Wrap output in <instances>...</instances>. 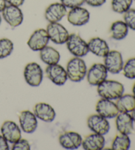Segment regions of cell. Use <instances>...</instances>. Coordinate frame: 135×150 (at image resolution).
<instances>
[{"label":"cell","mask_w":135,"mask_h":150,"mask_svg":"<svg viewBox=\"0 0 135 150\" xmlns=\"http://www.w3.org/2000/svg\"><path fill=\"white\" fill-rule=\"evenodd\" d=\"M96 111L100 116L105 118H113L118 115L119 111L116 103L107 99H100L96 105Z\"/></svg>","instance_id":"cell-11"},{"label":"cell","mask_w":135,"mask_h":150,"mask_svg":"<svg viewBox=\"0 0 135 150\" xmlns=\"http://www.w3.org/2000/svg\"><path fill=\"white\" fill-rule=\"evenodd\" d=\"M33 111L36 118L46 122H53L56 116L54 108L46 103H38L36 104Z\"/></svg>","instance_id":"cell-18"},{"label":"cell","mask_w":135,"mask_h":150,"mask_svg":"<svg viewBox=\"0 0 135 150\" xmlns=\"http://www.w3.org/2000/svg\"><path fill=\"white\" fill-rule=\"evenodd\" d=\"M129 33V27L124 21H116L113 22L110 27L111 38L116 40L124 39Z\"/></svg>","instance_id":"cell-24"},{"label":"cell","mask_w":135,"mask_h":150,"mask_svg":"<svg viewBox=\"0 0 135 150\" xmlns=\"http://www.w3.org/2000/svg\"><path fill=\"white\" fill-rule=\"evenodd\" d=\"M88 127L94 133L105 135L110 131V125L107 118L98 114L90 115L87 119Z\"/></svg>","instance_id":"cell-9"},{"label":"cell","mask_w":135,"mask_h":150,"mask_svg":"<svg viewBox=\"0 0 135 150\" xmlns=\"http://www.w3.org/2000/svg\"><path fill=\"white\" fill-rule=\"evenodd\" d=\"M6 3L11 6L20 7L24 4L25 0H6Z\"/></svg>","instance_id":"cell-34"},{"label":"cell","mask_w":135,"mask_h":150,"mask_svg":"<svg viewBox=\"0 0 135 150\" xmlns=\"http://www.w3.org/2000/svg\"><path fill=\"white\" fill-rule=\"evenodd\" d=\"M40 57L44 63L49 65L58 64L60 59L59 52L51 46H46L40 51Z\"/></svg>","instance_id":"cell-22"},{"label":"cell","mask_w":135,"mask_h":150,"mask_svg":"<svg viewBox=\"0 0 135 150\" xmlns=\"http://www.w3.org/2000/svg\"><path fill=\"white\" fill-rule=\"evenodd\" d=\"M9 147L7 141L2 135H0V150H9Z\"/></svg>","instance_id":"cell-33"},{"label":"cell","mask_w":135,"mask_h":150,"mask_svg":"<svg viewBox=\"0 0 135 150\" xmlns=\"http://www.w3.org/2000/svg\"><path fill=\"white\" fill-rule=\"evenodd\" d=\"M19 120L20 128L25 133H33L37 128V118L34 112L30 110H26L21 111L19 115Z\"/></svg>","instance_id":"cell-16"},{"label":"cell","mask_w":135,"mask_h":150,"mask_svg":"<svg viewBox=\"0 0 135 150\" xmlns=\"http://www.w3.org/2000/svg\"><path fill=\"white\" fill-rule=\"evenodd\" d=\"M4 20L11 27H17L22 24L23 21V13L19 7L8 5L2 11Z\"/></svg>","instance_id":"cell-13"},{"label":"cell","mask_w":135,"mask_h":150,"mask_svg":"<svg viewBox=\"0 0 135 150\" xmlns=\"http://www.w3.org/2000/svg\"><path fill=\"white\" fill-rule=\"evenodd\" d=\"M49 40L50 38L46 30L44 28H38L31 35L27 45L33 51H40L48 46Z\"/></svg>","instance_id":"cell-8"},{"label":"cell","mask_w":135,"mask_h":150,"mask_svg":"<svg viewBox=\"0 0 135 150\" xmlns=\"http://www.w3.org/2000/svg\"><path fill=\"white\" fill-rule=\"evenodd\" d=\"M82 138L80 134L73 131H66L59 136V142L66 149H77L82 145Z\"/></svg>","instance_id":"cell-10"},{"label":"cell","mask_w":135,"mask_h":150,"mask_svg":"<svg viewBox=\"0 0 135 150\" xmlns=\"http://www.w3.org/2000/svg\"><path fill=\"white\" fill-rule=\"evenodd\" d=\"M7 6V3L6 0H0V12L3 11L5 7Z\"/></svg>","instance_id":"cell-35"},{"label":"cell","mask_w":135,"mask_h":150,"mask_svg":"<svg viewBox=\"0 0 135 150\" xmlns=\"http://www.w3.org/2000/svg\"><path fill=\"white\" fill-rule=\"evenodd\" d=\"M103 58L104 66L108 72L112 74H117L123 70L124 62L120 52L110 50Z\"/></svg>","instance_id":"cell-5"},{"label":"cell","mask_w":135,"mask_h":150,"mask_svg":"<svg viewBox=\"0 0 135 150\" xmlns=\"http://www.w3.org/2000/svg\"><path fill=\"white\" fill-rule=\"evenodd\" d=\"M133 1H135V0H133Z\"/></svg>","instance_id":"cell-39"},{"label":"cell","mask_w":135,"mask_h":150,"mask_svg":"<svg viewBox=\"0 0 135 150\" xmlns=\"http://www.w3.org/2000/svg\"><path fill=\"white\" fill-rule=\"evenodd\" d=\"M132 93H133V95H134V96L135 97V83H134L133 86H132Z\"/></svg>","instance_id":"cell-37"},{"label":"cell","mask_w":135,"mask_h":150,"mask_svg":"<svg viewBox=\"0 0 135 150\" xmlns=\"http://www.w3.org/2000/svg\"><path fill=\"white\" fill-rule=\"evenodd\" d=\"M133 2V0H111V8L117 13H124L129 9Z\"/></svg>","instance_id":"cell-26"},{"label":"cell","mask_w":135,"mask_h":150,"mask_svg":"<svg viewBox=\"0 0 135 150\" xmlns=\"http://www.w3.org/2000/svg\"><path fill=\"white\" fill-rule=\"evenodd\" d=\"M46 31L50 40L56 45H63L66 43L69 37L68 30L59 23H49Z\"/></svg>","instance_id":"cell-6"},{"label":"cell","mask_w":135,"mask_h":150,"mask_svg":"<svg viewBox=\"0 0 135 150\" xmlns=\"http://www.w3.org/2000/svg\"><path fill=\"white\" fill-rule=\"evenodd\" d=\"M131 147V139L129 135L119 133L113 139L111 149L113 150H128Z\"/></svg>","instance_id":"cell-25"},{"label":"cell","mask_w":135,"mask_h":150,"mask_svg":"<svg viewBox=\"0 0 135 150\" xmlns=\"http://www.w3.org/2000/svg\"><path fill=\"white\" fill-rule=\"evenodd\" d=\"M115 103L119 112H131L135 109V97L131 94H124L117 99Z\"/></svg>","instance_id":"cell-23"},{"label":"cell","mask_w":135,"mask_h":150,"mask_svg":"<svg viewBox=\"0 0 135 150\" xmlns=\"http://www.w3.org/2000/svg\"><path fill=\"white\" fill-rule=\"evenodd\" d=\"M97 91L100 96L109 100H117L124 91L123 85L115 80H105L98 85Z\"/></svg>","instance_id":"cell-1"},{"label":"cell","mask_w":135,"mask_h":150,"mask_svg":"<svg viewBox=\"0 0 135 150\" xmlns=\"http://www.w3.org/2000/svg\"><path fill=\"white\" fill-rule=\"evenodd\" d=\"M124 76L129 79H135V57L127 60L123 65V70Z\"/></svg>","instance_id":"cell-28"},{"label":"cell","mask_w":135,"mask_h":150,"mask_svg":"<svg viewBox=\"0 0 135 150\" xmlns=\"http://www.w3.org/2000/svg\"><path fill=\"white\" fill-rule=\"evenodd\" d=\"M106 0H84V3L92 7H100L105 3Z\"/></svg>","instance_id":"cell-32"},{"label":"cell","mask_w":135,"mask_h":150,"mask_svg":"<svg viewBox=\"0 0 135 150\" xmlns=\"http://www.w3.org/2000/svg\"><path fill=\"white\" fill-rule=\"evenodd\" d=\"M67 20L71 25L80 27L87 24L90 20V13L81 6L71 9L67 13Z\"/></svg>","instance_id":"cell-14"},{"label":"cell","mask_w":135,"mask_h":150,"mask_svg":"<svg viewBox=\"0 0 135 150\" xmlns=\"http://www.w3.org/2000/svg\"><path fill=\"white\" fill-rule=\"evenodd\" d=\"M131 115L132 118V120H133V122L135 123V109L132 111Z\"/></svg>","instance_id":"cell-36"},{"label":"cell","mask_w":135,"mask_h":150,"mask_svg":"<svg viewBox=\"0 0 135 150\" xmlns=\"http://www.w3.org/2000/svg\"><path fill=\"white\" fill-rule=\"evenodd\" d=\"M1 132L6 140L11 144H14L21 138L20 129L13 121H5L1 127Z\"/></svg>","instance_id":"cell-15"},{"label":"cell","mask_w":135,"mask_h":150,"mask_svg":"<svg viewBox=\"0 0 135 150\" xmlns=\"http://www.w3.org/2000/svg\"><path fill=\"white\" fill-rule=\"evenodd\" d=\"M123 14L124 22L129 28L135 31V9H129Z\"/></svg>","instance_id":"cell-29"},{"label":"cell","mask_w":135,"mask_h":150,"mask_svg":"<svg viewBox=\"0 0 135 150\" xmlns=\"http://www.w3.org/2000/svg\"><path fill=\"white\" fill-rule=\"evenodd\" d=\"M116 128L119 133L130 135L134 132V122L128 112H119L115 119Z\"/></svg>","instance_id":"cell-17"},{"label":"cell","mask_w":135,"mask_h":150,"mask_svg":"<svg viewBox=\"0 0 135 150\" xmlns=\"http://www.w3.org/2000/svg\"><path fill=\"white\" fill-rule=\"evenodd\" d=\"M61 3L66 8L72 9L75 7H80L84 3V0H60Z\"/></svg>","instance_id":"cell-31"},{"label":"cell","mask_w":135,"mask_h":150,"mask_svg":"<svg viewBox=\"0 0 135 150\" xmlns=\"http://www.w3.org/2000/svg\"><path fill=\"white\" fill-rule=\"evenodd\" d=\"M66 45L69 51L75 57L81 58L86 56L89 52L88 43L79 35L75 33L69 35L66 42Z\"/></svg>","instance_id":"cell-3"},{"label":"cell","mask_w":135,"mask_h":150,"mask_svg":"<svg viewBox=\"0 0 135 150\" xmlns=\"http://www.w3.org/2000/svg\"><path fill=\"white\" fill-rule=\"evenodd\" d=\"M89 52L98 57H104L110 51V47L105 40L99 37H94L88 42Z\"/></svg>","instance_id":"cell-21"},{"label":"cell","mask_w":135,"mask_h":150,"mask_svg":"<svg viewBox=\"0 0 135 150\" xmlns=\"http://www.w3.org/2000/svg\"><path fill=\"white\" fill-rule=\"evenodd\" d=\"M1 15H0V25H1Z\"/></svg>","instance_id":"cell-38"},{"label":"cell","mask_w":135,"mask_h":150,"mask_svg":"<svg viewBox=\"0 0 135 150\" xmlns=\"http://www.w3.org/2000/svg\"><path fill=\"white\" fill-rule=\"evenodd\" d=\"M12 150H30V145L27 139H19L15 143L13 144Z\"/></svg>","instance_id":"cell-30"},{"label":"cell","mask_w":135,"mask_h":150,"mask_svg":"<svg viewBox=\"0 0 135 150\" xmlns=\"http://www.w3.org/2000/svg\"><path fill=\"white\" fill-rule=\"evenodd\" d=\"M67 13V8L61 3L50 4L45 11V18L49 23H59Z\"/></svg>","instance_id":"cell-19"},{"label":"cell","mask_w":135,"mask_h":150,"mask_svg":"<svg viewBox=\"0 0 135 150\" xmlns=\"http://www.w3.org/2000/svg\"><path fill=\"white\" fill-rule=\"evenodd\" d=\"M14 45L12 41L7 38L0 39V59L9 56L12 53Z\"/></svg>","instance_id":"cell-27"},{"label":"cell","mask_w":135,"mask_h":150,"mask_svg":"<svg viewBox=\"0 0 135 150\" xmlns=\"http://www.w3.org/2000/svg\"><path fill=\"white\" fill-rule=\"evenodd\" d=\"M105 139L103 135L93 133L82 139V146L85 150H101L105 146Z\"/></svg>","instance_id":"cell-20"},{"label":"cell","mask_w":135,"mask_h":150,"mask_svg":"<svg viewBox=\"0 0 135 150\" xmlns=\"http://www.w3.org/2000/svg\"><path fill=\"white\" fill-rule=\"evenodd\" d=\"M68 78L73 82H79L84 79L87 73V67L84 61L79 57L71 58L67 64Z\"/></svg>","instance_id":"cell-2"},{"label":"cell","mask_w":135,"mask_h":150,"mask_svg":"<svg viewBox=\"0 0 135 150\" xmlns=\"http://www.w3.org/2000/svg\"><path fill=\"white\" fill-rule=\"evenodd\" d=\"M108 72L104 64L100 63L93 64L86 73L88 83L93 86H98L107 78Z\"/></svg>","instance_id":"cell-7"},{"label":"cell","mask_w":135,"mask_h":150,"mask_svg":"<svg viewBox=\"0 0 135 150\" xmlns=\"http://www.w3.org/2000/svg\"><path fill=\"white\" fill-rule=\"evenodd\" d=\"M46 74L49 79L59 86L63 85L68 79L66 70L58 64L48 66L46 68Z\"/></svg>","instance_id":"cell-12"},{"label":"cell","mask_w":135,"mask_h":150,"mask_svg":"<svg viewBox=\"0 0 135 150\" xmlns=\"http://www.w3.org/2000/svg\"><path fill=\"white\" fill-rule=\"evenodd\" d=\"M24 77L26 82L30 86L38 87L43 79L42 69L37 63H28L24 69Z\"/></svg>","instance_id":"cell-4"}]
</instances>
